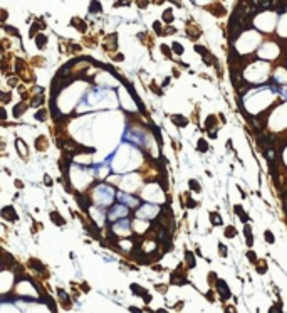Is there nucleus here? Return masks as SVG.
<instances>
[{
  "instance_id": "obj_1",
  "label": "nucleus",
  "mask_w": 287,
  "mask_h": 313,
  "mask_svg": "<svg viewBox=\"0 0 287 313\" xmlns=\"http://www.w3.org/2000/svg\"><path fill=\"white\" fill-rule=\"evenodd\" d=\"M217 286H218V289H220V294H222V298H223V300H227V298H230V289L227 288L225 281H222V279H218V281H217Z\"/></svg>"
},
{
  "instance_id": "obj_2",
  "label": "nucleus",
  "mask_w": 287,
  "mask_h": 313,
  "mask_svg": "<svg viewBox=\"0 0 287 313\" xmlns=\"http://www.w3.org/2000/svg\"><path fill=\"white\" fill-rule=\"evenodd\" d=\"M131 289H133V293H136V294H141V296H143L146 301H149V300H151V298H149V294H144V293H143L144 289H143V288H139L138 284H131Z\"/></svg>"
},
{
  "instance_id": "obj_3",
  "label": "nucleus",
  "mask_w": 287,
  "mask_h": 313,
  "mask_svg": "<svg viewBox=\"0 0 287 313\" xmlns=\"http://www.w3.org/2000/svg\"><path fill=\"white\" fill-rule=\"evenodd\" d=\"M101 8H99V3L98 2H93L91 3V12H99Z\"/></svg>"
},
{
  "instance_id": "obj_4",
  "label": "nucleus",
  "mask_w": 287,
  "mask_h": 313,
  "mask_svg": "<svg viewBox=\"0 0 287 313\" xmlns=\"http://www.w3.org/2000/svg\"><path fill=\"white\" fill-rule=\"evenodd\" d=\"M186 261H190V268H193V266H195V261H193V256H191L190 254V252H186Z\"/></svg>"
},
{
  "instance_id": "obj_5",
  "label": "nucleus",
  "mask_w": 287,
  "mask_h": 313,
  "mask_svg": "<svg viewBox=\"0 0 287 313\" xmlns=\"http://www.w3.org/2000/svg\"><path fill=\"white\" fill-rule=\"evenodd\" d=\"M265 239H267L269 242H274V236H272V232L267 231V232H265Z\"/></svg>"
},
{
  "instance_id": "obj_6",
  "label": "nucleus",
  "mask_w": 287,
  "mask_h": 313,
  "mask_svg": "<svg viewBox=\"0 0 287 313\" xmlns=\"http://www.w3.org/2000/svg\"><path fill=\"white\" fill-rule=\"evenodd\" d=\"M212 220H213V222H217V225L222 222V220H220V217H218V215H215V214H212Z\"/></svg>"
},
{
  "instance_id": "obj_7",
  "label": "nucleus",
  "mask_w": 287,
  "mask_h": 313,
  "mask_svg": "<svg viewBox=\"0 0 287 313\" xmlns=\"http://www.w3.org/2000/svg\"><path fill=\"white\" fill-rule=\"evenodd\" d=\"M175 49H176V52H178V54L183 52V49H181V45H180V44H175Z\"/></svg>"
},
{
  "instance_id": "obj_8",
  "label": "nucleus",
  "mask_w": 287,
  "mask_h": 313,
  "mask_svg": "<svg viewBox=\"0 0 287 313\" xmlns=\"http://www.w3.org/2000/svg\"><path fill=\"white\" fill-rule=\"evenodd\" d=\"M269 313H280V311H279V306H272Z\"/></svg>"
},
{
  "instance_id": "obj_9",
  "label": "nucleus",
  "mask_w": 287,
  "mask_h": 313,
  "mask_svg": "<svg viewBox=\"0 0 287 313\" xmlns=\"http://www.w3.org/2000/svg\"><path fill=\"white\" fill-rule=\"evenodd\" d=\"M198 148H200V150H207V145H205V141H200Z\"/></svg>"
},
{
  "instance_id": "obj_10",
  "label": "nucleus",
  "mask_w": 287,
  "mask_h": 313,
  "mask_svg": "<svg viewBox=\"0 0 287 313\" xmlns=\"http://www.w3.org/2000/svg\"><path fill=\"white\" fill-rule=\"evenodd\" d=\"M190 183H191V187H193V188H195V190H198V185H197V182H195V180H191Z\"/></svg>"
},
{
  "instance_id": "obj_11",
  "label": "nucleus",
  "mask_w": 287,
  "mask_h": 313,
  "mask_svg": "<svg viewBox=\"0 0 287 313\" xmlns=\"http://www.w3.org/2000/svg\"><path fill=\"white\" fill-rule=\"evenodd\" d=\"M44 42H45V39H44V37H39V40H37V44L40 45V44H44Z\"/></svg>"
},
{
  "instance_id": "obj_12",
  "label": "nucleus",
  "mask_w": 287,
  "mask_h": 313,
  "mask_svg": "<svg viewBox=\"0 0 287 313\" xmlns=\"http://www.w3.org/2000/svg\"><path fill=\"white\" fill-rule=\"evenodd\" d=\"M220 251H222V256H225V254H227V252H225V247H223V246H220Z\"/></svg>"
},
{
  "instance_id": "obj_13",
  "label": "nucleus",
  "mask_w": 287,
  "mask_h": 313,
  "mask_svg": "<svg viewBox=\"0 0 287 313\" xmlns=\"http://www.w3.org/2000/svg\"><path fill=\"white\" fill-rule=\"evenodd\" d=\"M249 257H250V261H255V256L252 254V252H249Z\"/></svg>"
},
{
  "instance_id": "obj_14",
  "label": "nucleus",
  "mask_w": 287,
  "mask_h": 313,
  "mask_svg": "<svg viewBox=\"0 0 287 313\" xmlns=\"http://www.w3.org/2000/svg\"><path fill=\"white\" fill-rule=\"evenodd\" d=\"M158 313H166V311L165 310H158Z\"/></svg>"
}]
</instances>
